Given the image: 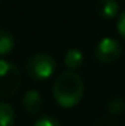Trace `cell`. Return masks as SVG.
<instances>
[{
    "mask_svg": "<svg viewBox=\"0 0 125 126\" xmlns=\"http://www.w3.org/2000/svg\"><path fill=\"white\" fill-rule=\"evenodd\" d=\"M15 120H16L15 109L7 103L0 101V126H13Z\"/></svg>",
    "mask_w": 125,
    "mask_h": 126,
    "instance_id": "30bf717a",
    "label": "cell"
},
{
    "mask_svg": "<svg viewBox=\"0 0 125 126\" xmlns=\"http://www.w3.org/2000/svg\"><path fill=\"white\" fill-rule=\"evenodd\" d=\"M94 126H118V123L112 116H102L94 122Z\"/></svg>",
    "mask_w": 125,
    "mask_h": 126,
    "instance_id": "7c38bea8",
    "label": "cell"
},
{
    "mask_svg": "<svg viewBox=\"0 0 125 126\" xmlns=\"http://www.w3.org/2000/svg\"><path fill=\"white\" fill-rule=\"evenodd\" d=\"M53 98L63 109H72L84 97L83 78L75 70H65L53 82Z\"/></svg>",
    "mask_w": 125,
    "mask_h": 126,
    "instance_id": "6da1fadb",
    "label": "cell"
},
{
    "mask_svg": "<svg viewBox=\"0 0 125 126\" xmlns=\"http://www.w3.org/2000/svg\"><path fill=\"white\" fill-rule=\"evenodd\" d=\"M63 63L69 70L80 69L84 64V53L78 48H68L65 56H63Z\"/></svg>",
    "mask_w": 125,
    "mask_h": 126,
    "instance_id": "52a82bcc",
    "label": "cell"
},
{
    "mask_svg": "<svg viewBox=\"0 0 125 126\" xmlns=\"http://www.w3.org/2000/svg\"><path fill=\"white\" fill-rule=\"evenodd\" d=\"M15 44H16V41H15V37L12 35V32L0 28V57L12 53V50L15 48Z\"/></svg>",
    "mask_w": 125,
    "mask_h": 126,
    "instance_id": "9c48e42d",
    "label": "cell"
},
{
    "mask_svg": "<svg viewBox=\"0 0 125 126\" xmlns=\"http://www.w3.org/2000/svg\"><path fill=\"white\" fill-rule=\"evenodd\" d=\"M116 30L119 32V35L125 40V10L119 15L118 18V22H116Z\"/></svg>",
    "mask_w": 125,
    "mask_h": 126,
    "instance_id": "4fadbf2b",
    "label": "cell"
},
{
    "mask_svg": "<svg viewBox=\"0 0 125 126\" xmlns=\"http://www.w3.org/2000/svg\"><path fill=\"white\" fill-rule=\"evenodd\" d=\"M32 126H62V123H61L56 117H53V116H50V114H43V116H40V117L34 122Z\"/></svg>",
    "mask_w": 125,
    "mask_h": 126,
    "instance_id": "8fae6325",
    "label": "cell"
},
{
    "mask_svg": "<svg viewBox=\"0 0 125 126\" xmlns=\"http://www.w3.org/2000/svg\"><path fill=\"white\" fill-rule=\"evenodd\" d=\"M106 110L109 113V116L112 117H121L125 113V100L121 95H115L112 97L107 103H106Z\"/></svg>",
    "mask_w": 125,
    "mask_h": 126,
    "instance_id": "ba28073f",
    "label": "cell"
},
{
    "mask_svg": "<svg viewBox=\"0 0 125 126\" xmlns=\"http://www.w3.org/2000/svg\"><path fill=\"white\" fill-rule=\"evenodd\" d=\"M96 12L102 19H113L119 15V3L118 0H97Z\"/></svg>",
    "mask_w": 125,
    "mask_h": 126,
    "instance_id": "8992f818",
    "label": "cell"
},
{
    "mask_svg": "<svg viewBox=\"0 0 125 126\" xmlns=\"http://www.w3.org/2000/svg\"><path fill=\"white\" fill-rule=\"evenodd\" d=\"M21 88V72L9 60L0 59V98L13 97Z\"/></svg>",
    "mask_w": 125,
    "mask_h": 126,
    "instance_id": "3957f363",
    "label": "cell"
},
{
    "mask_svg": "<svg viewBox=\"0 0 125 126\" xmlns=\"http://www.w3.org/2000/svg\"><path fill=\"white\" fill-rule=\"evenodd\" d=\"M56 59L44 51H38L28 57L25 63V72L27 75L35 82H43L56 72Z\"/></svg>",
    "mask_w": 125,
    "mask_h": 126,
    "instance_id": "7a4b0ae2",
    "label": "cell"
},
{
    "mask_svg": "<svg viewBox=\"0 0 125 126\" xmlns=\"http://www.w3.org/2000/svg\"><path fill=\"white\" fill-rule=\"evenodd\" d=\"M21 104H22V109L28 114L35 116V114H38L41 111L43 104H44V98H43V95L38 90H28L22 95Z\"/></svg>",
    "mask_w": 125,
    "mask_h": 126,
    "instance_id": "5b68a950",
    "label": "cell"
},
{
    "mask_svg": "<svg viewBox=\"0 0 125 126\" xmlns=\"http://www.w3.org/2000/svg\"><path fill=\"white\" fill-rule=\"evenodd\" d=\"M122 56V46L118 40L112 37L102 38L94 47V57L96 60L104 64H112L118 62Z\"/></svg>",
    "mask_w": 125,
    "mask_h": 126,
    "instance_id": "277c9868",
    "label": "cell"
}]
</instances>
